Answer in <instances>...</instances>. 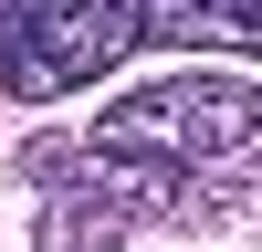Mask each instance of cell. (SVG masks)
<instances>
[{"label":"cell","mask_w":262,"mask_h":252,"mask_svg":"<svg viewBox=\"0 0 262 252\" xmlns=\"http://www.w3.org/2000/svg\"><path fill=\"white\" fill-rule=\"evenodd\" d=\"M126 242H137V221L116 200H95V189H53L32 221V252H126Z\"/></svg>","instance_id":"cell-4"},{"label":"cell","mask_w":262,"mask_h":252,"mask_svg":"<svg viewBox=\"0 0 262 252\" xmlns=\"http://www.w3.org/2000/svg\"><path fill=\"white\" fill-rule=\"evenodd\" d=\"M252 137H262V95L242 63H200V74H158L137 95H116L95 116L84 147H116V158L179 168V221H231L252 200Z\"/></svg>","instance_id":"cell-1"},{"label":"cell","mask_w":262,"mask_h":252,"mask_svg":"<svg viewBox=\"0 0 262 252\" xmlns=\"http://www.w3.org/2000/svg\"><path fill=\"white\" fill-rule=\"evenodd\" d=\"M137 42L242 63V53H252V0H137Z\"/></svg>","instance_id":"cell-3"},{"label":"cell","mask_w":262,"mask_h":252,"mask_svg":"<svg viewBox=\"0 0 262 252\" xmlns=\"http://www.w3.org/2000/svg\"><path fill=\"white\" fill-rule=\"evenodd\" d=\"M137 53V0H0V95H74Z\"/></svg>","instance_id":"cell-2"}]
</instances>
